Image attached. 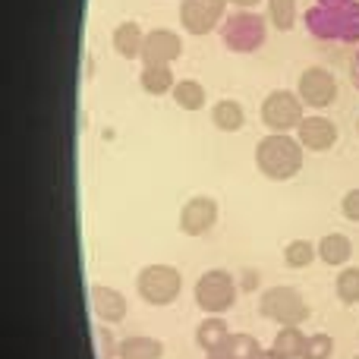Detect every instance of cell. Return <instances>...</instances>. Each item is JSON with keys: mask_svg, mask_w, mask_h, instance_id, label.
Masks as SVG:
<instances>
[{"mask_svg": "<svg viewBox=\"0 0 359 359\" xmlns=\"http://www.w3.org/2000/svg\"><path fill=\"white\" fill-rule=\"evenodd\" d=\"M303 22L318 44L328 48L359 44V0H309Z\"/></svg>", "mask_w": 359, "mask_h": 359, "instance_id": "cell-1", "label": "cell"}, {"mask_svg": "<svg viewBox=\"0 0 359 359\" xmlns=\"http://www.w3.org/2000/svg\"><path fill=\"white\" fill-rule=\"evenodd\" d=\"M303 145L290 133H268L255 145V168L274 183H287L303 170Z\"/></svg>", "mask_w": 359, "mask_h": 359, "instance_id": "cell-2", "label": "cell"}, {"mask_svg": "<svg viewBox=\"0 0 359 359\" xmlns=\"http://www.w3.org/2000/svg\"><path fill=\"white\" fill-rule=\"evenodd\" d=\"M221 44L233 54H255L268 38V22L255 10H240L230 13L221 22Z\"/></svg>", "mask_w": 359, "mask_h": 359, "instance_id": "cell-3", "label": "cell"}, {"mask_svg": "<svg viewBox=\"0 0 359 359\" xmlns=\"http://www.w3.org/2000/svg\"><path fill=\"white\" fill-rule=\"evenodd\" d=\"M192 297H196V306L205 312V316H224L236 306V297H240V284L230 271L224 268H211L192 287Z\"/></svg>", "mask_w": 359, "mask_h": 359, "instance_id": "cell-4", "label": "cell"}, {"mask_svg": "<svg viewBox=\"0 0 359 359\" xmlns=\"http://www.w3.org/2000/svg\"><path fill=\"white\" fill-rule=\"evenodd\" d=\"M259 312H262V318L278 322L280 328H284V325H303V322H309V316H312L303 293H299L297 287H284V284L262 290Z\"/></svg>", "mask_w": 359, "mask_h": 359, "instance_id": "cell-5", "label": "cell"}, {"mask_svg": "<svg viewBox=\"0 0 359 359\" xmlns=\"http://www.w3.org/2000/svg\"><path fill=\"white\" fill-rule=\"evenodd\" d=\"M180 290H183V274H180V268H174V265L155 262V265H145L142 271L136 274V293L142 297V303H149V306L177 303Z\"/></svg>", "mask_w": 359, "mask_h": 359, "instance_id": "cell-6", "label": "cell"}, {"mask_svg": "<svg viewBox=\"0 0 359 359\" xmlns=\"http://www.w3.org/2000/svg\"><path fill=\"white\" fill-rule=\"evenodd\" d=\"M262 123L271 133H297V126L303 123V98L297 92H287V88H278V92H268L265 101L259 107Z\"/></svg>", "mask_w": 359, "mask_h": 359, "instance_id": "cell-7", "label": "cell"}, {"mask_svg": "<svg viewBox=\"0 0 359 359\" xmlns=\"http://www.w3.org/2000/svg\"><path fill=\"white\" fill-rule=\"evenodd\" d=\"M297 95L303 98L306 107H316V111H325L337 101V79L331 69L325 67H309L299 73L297 79Z\"/></svg>", "mask_w": 359, "mask_h": 359, "instance_id": "cell-8", "label": "cell"}, {"mask_svg": "<svg viewBox=\"0 0 359 359\" xmlns=\"http://www.w3.org/2000/svg\"><path fill=\"white\" fill-rule=\"evenodd\" d=\"M227 19V0H183L180 4V22L189 35H208L221 29Z\"/></svg>", "mask_w": 359, "mask_h": 359, "instance_id": "cell-9", "label": "cell"}, {"mask_svg": "<svg viewBox=\"0 0 359 359\" xmlns=\"http://www.w3.org/2000/svg\"><path fill=\"white\" fill-rule=\"evenodd\" d=\"M180 230L186 236H205L217 224V202L211 196H192L180 208Z\"/></svg>", "mask_w": 359, "mask_h": 359, "instance_id": "cell-10", "label": "cell"}, {"mask_svg": "<svg viewBox=\"0 0 359 359\" xmlns=\"http://www.w3.org/2000/svg\"><path fill=\"white\" fill-rule=\"evenodd\" d=\"M183 54V38L174 29H151L145 35V48H142V67H155V63H174Z\"/></svg>", "mask_w": 359, "mask_h": 359, "instance_id": "cell-11", "label": "cell"}, {"mask_svg": "<svg viewBox=\"0 0 359 359\" xmlns=\"http://www.w3.org/2000/svg\"><path fill=\"white\" fill-rule=\"evenodd\" d=\"M297 139L306 151H331L337 145V123L322 114H312L297 126Z\"/></svg>", "mask_w": 359, "mask_h": 359, "instance_id": "cell-12", "label": "cell"}, {"mask_svg": "<svg viewBox=\"0 0 359 359\" xmlns=\"http://www.w3.org/2000/svg\"><path fill=\"white\" fill-rule=\"evenodd\" d=\"M88 293H92V309H95V316H98V322H104L114 328V325H120L126 318L130 306H126V297L117 290V287L95 284Z\"/></svg>", "mask_w": 359, "mask_h": 359, "instance_id": "cell-13", "label": "cell"}, {"mask_svg": "<svg viewBox=\"0 0 359 359\" xmlns=\"http://www.w3.org/2000/svg\"><path fill=\"white\" fill-rule=\"evenodd\" d=\"M145 35H149V32H142V25H139L136 19H123V22H117V29H114L111 44L120 57L139 60V57H142V48H145Z\"/></svg>", "mask_w": 359, "mask_h": 359, "instance_id": "cell-14", "label": "cell"}, {"mask_svg": "<svg viewBox=\"0 0 359 359\" xmlns=\"http://www.w3.org/2000/svg\"><path fill=\"white\" fill-rule=\"evenodd\" d=\"M233 334V331L227 328V322H224L221 316H208V318H202V322L196 325V347L202 350L205 356L208 353H217V350L227 344V337Z\"/></svg>", "mask_w": 359, "mask_h": 359, "instance_id": "cell-15", "label": "cell"}, {"mask_svg": "<svg viewBox=\"0 0 359 359\" xmlns=\"http://www.w3.org/2000/svg\"><path fill=\"white\" fill-rule=\"evenodd\" d=\"M350 255H353V243L347 233H325L318 240V259L331 268H347Z\"/></svg>", "mask_w": 359, "mask_h": 359, "instance_id": "cell-16", "label": "cell"}, {"mask_svg": "<svg viewBox=\"0 0 359 359\" xmlns=\"http://www.w3.org/2000/svg\"><path fill=\"white\" fill-rule=\"evenodd\" d=\"M139 86H142L145 95H151V98H161V95H174V73H170L168 63H155V67H142V73H139Z\"/></svg>", "mask_w": 359, "mask_h": 359, "instance_id": "cell-17", "label": "cell"}, {"mask_svg": "<svg viewBox=\"0 0 359 359\" xmlns=\"http://www.w3.org/2000/svg\"><path fill=\"white\" fill-rule=\"evenodd\" d=\"M211 123H215V130H221V133H240L243 126H246V111H243L240 101L221 98V101H215V107H211Z\"/></svg>", "mask_w": 359, "mask_h": 359, "instance_id": "cell-18", "label": "cell"}, {"mask_svg": "<svg viewBox=\"0 0 359 359\" xmlns=\"http://www.w3.org/2000/svg\"><path fill=\"white\" fill-rule=\"evenodd\" d=\"M306 341H309V334H303L299 325H284V328H278V334H274L271 350L280 359H303Z\"/></svg>", "mask_w": 359, "mask_h": 359, "instance_id": "cell-19", "label": "cell"}, {"mask_svg": "<svg viewBox=\"0 0 359 359\" xmlns=\"http://www.w3.org/2000/svg\"><path fill=\"white\" fill-rule=\"evenodd\" d=\"M164 356V344L158 337H145V334H133L120 341V356L117 359H161Z\"/></svg>", "mask_w": 359, "mask_h": 359, "instance_id": "cell-20", "label": "cell"}, {"mask_svg": "<svg viewBox=\"0 0 359 359\" xmlns=\"http://www.w3.org/2000/svg\"><path fill=\"white\" fill-rule=\"evenodd\" d=\"M174 101H177V107H183V111H202L208 95H205V86L198 79H177Z\"/></svg>", "mask_w": 359, "mask_h": 359, "instance_id": "cell-21", "label": "cell"}, {"mask_svg": "<svg viewBox=\"0 0 359 359\" xmlns=\"http://www.w3.org/2000/svg\"><path fill=\"white\" fill-rule=\"evenodd\" d=\"M316 259H318V243L290 240L284 246V262H287V268H293V271H303V268H309Z\"/></svg>", "mask_w": 359, "mask_h": 359, "instance_id": "cell-22", "label": "cell"}, {"mask_svg": "<svg viewBox=\"0 0 359 359\" xmlns=\"http://www.w3.org/2000/svg\"><path fill=\"white\" fill-rule=\"evenodd\" d=\"M268 19H271V25L278 32L297 29L299 4H297V0H268Z\"/></svg>", "mask_w": 359, "mask_h": 359, "instance_id": "cell-23", "label": "cell"}, {"mask_svg": "<svg viewBox=\"0 0 359 359\" xmlns=\"http://www.w3.org/2000/svg\"><path fill=\"white\" fill-rule=\"evenodd\" d=\"M334 293L344 306H356L359 303V268L356 265H347L337 271V280H334Z\"/></svg>", "mask_w": 359, "mask_h": 359, "instance_id": "cell-24", "label": "cell"}, {"mask_svg": "<svg viewBox=\"0 0 359 359\" xmlns=\"http://www.w3.org/2000/svg\"><path fill=\"white\" fill-rule=\"evenodd\" d=\"M224 353L233 356V359H255L262 353V344L255 341L252 334H230L227 344H224Z\"/></svg>", "mask_w": 359, "mask_h": 359, "instance_id": "cell-25", "label": "cell"}, {"mask_svg": "<svg viewBox=\"0 0 359 359\" xmlns=\"http://www.w3.org/2000/svg\"><path fill=\"white\" fill-rule=\"evenodd\" d=\"M334 356V337L331 334H309L306 341V350H303V359H331Z\"/></svg>", "mask_w": 359, "mask_h": 359, "instance_id": "cell-26", "label": "cell"}, {"mask_svg": "<svg viewBox=\"0 0 359 359\" xmlns=\"http://www.w3.org/2000/svg\"><path fill=\"white\" fill-rule=\"evenodd\" d=\"M117 356H120V344L114 341L111 325H104L98 331V359H117Z\"/></svg>", "mask_w": 359, "mask_h": 359, "instance_id": "cell-27", "label": "cell"}, {"mask_svg": "<svg viewBox=\"0 0 359 359\" xmlns=\"http://www.w3.org/2000/svg\"><path fill=\"white\" fill-rule=\"evenodd\" d=\"M341 215L347 217V221L359 224V186H356V189H350V192H344V198H341Z\"/></svg>", "mask_w": 359, "mask_h": 359, "instance_id": "cell-28", "label": "cell"}, {"mask_svg": "<svg viewBox=\"0 0 359 359\" xmlns=\"http://www.w3.org/2000/svg\"><path fill=\"white\" fill-rule=\"evenodd\" d=\"M259 271L255 268H246L243 271V278H240V293H249V290H259Z\"/></svg>", "mask_w": 359, "mask_h": 359, "instance_id": "cell-29", "label": "cell"}, {"mask_svg": "<svg viewBox=\"0 0 359 359\" xmlns=\"http://www.w3.org/2000/svg\"><path fill=\"white\" fill-rule=\"evenodd\" d=\"M350 76H353V86L359 88V50H356V57H353V67H350Z\"/></svg>", "mask_w": 359, "mask_h": 359, "instance_id": "cell-30", "label": "cell"}, {"mask_svg": "<svg viewBox=\"0 0 359 359\" xmlns=\"http://www.w3.org/2000/svg\"><path fill=\"white\" fill-rule=\"evenodd\" d=\"M227 4H233V6H240V10H252L259 0H227Z\"/></svg>", "mask_w": 359, "mask_h": 359, "instance_id": "cell-31", "label": "cell"}, {"mask_svg": "<svg viewBox=\"0 0 359 359\" xmlns=\"http://www.w3.org/2000/svg\"><path fill=\"white\" fill-rule=\"evenodd\" d=\"M255 359H280V356H278V353H274V350H271V347H268V350H265V347H262V353H259V356H255Z\"/></svg>", "mask_w": 359, "mask_h": 359, "instance_id": "cell-32", "label": "cell"}, {"mask_svg": "<svg viewBox=\"0 0 359 359\" xmlns=\"http://www.w3.org/2000/svg\"><path fill=\"white\" fill-rule=\"evenodd\" d=\"M205 359H233V356H227V353H224V350H217V353H208Z\"/></svg>", "mask_w": 359, "mask_h": 359, "instance_id": "cell-33", "label": "cell"}, {"mask_svg": "<svg viewBox=\"0 0 359 359\" xmlns=\"http://www.w3.org/2000/svg\"><path fill=\"white\" fill-rule=\"evenodd\" d=\"M356 130H359V123H356Z\"/></svg>", "mask_w": 359, "mask_h": 359, "instance_id": "cell-34", "label": "cell"}]
</instances>
